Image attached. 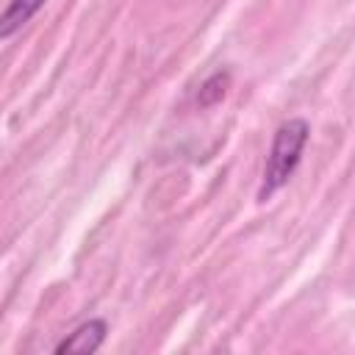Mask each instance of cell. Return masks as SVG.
<instances>
[{"label": "cell", "mask_w": 355, "mask_h": 355, "mask_svg": "<svg viewBox=\"0 0 355 355\" xmlns=\"http://www.w3.org/2000/svg\"><path fill=\"white\" fill-rule=\"evenodd\" d=\"M47 0H11L3 14H0V39H11L17 31H22L42 8Z\"/></svg>", "instance_id": "cell-3"}, {"label": "cell", "mask_w": 355, "mask_h": 355, "mask_svg": "<svg viewBox=\"0 0 355 355\" xmlns=\"http://www.w3.org/2000/svg\"><path fill=\"white\" fill-rule=\"evenodd\" d=\"M108 336V322L94 316V319H86L80 322L69 336H64L58 344H55V355H64V352H78V355H89V352H97L103 347Z\"/></svg>", "instance_id": "cell-2"}, {"label": "cell", "mask_w": 355, "mask_h": 355, "mask_svg": "<svg viewBox=\"0 0 355 355\" xmlns=\"http://www.w3.org/2000/svg\"><path fill=\"white\" fill-rule=\"evenodd\" d=\"M308 139H311V125L302 116H291V119L277 125V130L272 136L266 164H263V178H261V186H258V202L272 200L294 178Z\"/></svg>", "instance_id": "cell-1"}, {"label": "cell", "mask_w": 355, "mask_h": 355, "mask_svg": "<svg viewBox=\"0 0 355 355\" xmlns=\"http://www.w3.org/2000/svg\"><path fill=\"white\" fill-rule=\"evenodd\" d=\"M227 86H230V72L227 69H216L214 75H208L197 92V105L200 108H211L216 105L225 94H227Z\"/></svg>", "instance_id": "cell-4"}]
</instances>
